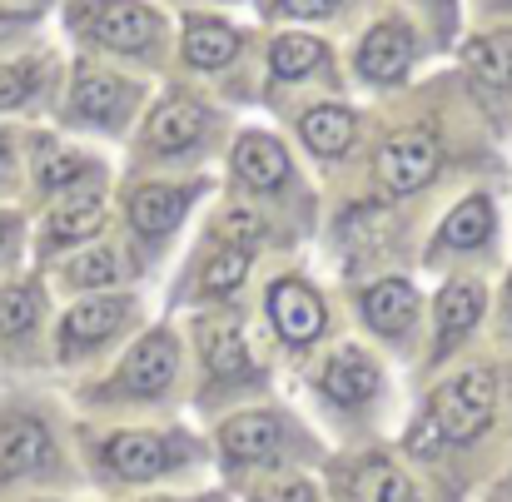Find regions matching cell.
I'll use <instances>...</instances> for the list:
<instances>
[{
	"instance_id": "cell-2",
	"label": "cell",
	"mask_w": 512,
	"mask_h": 502,
	"mask_svg": "<svg viewBox=\"0 0 512 502\" xmlns=\"http://www.w3.org/2000/svg\"><path fill=\"white\" fill-rule=\"evenodd\" d=\"M194 458V443L170 428H120L100 438V463L110 478L120 483H145V478H165L179 473Z\"/></svg>"
},
{
	"instance_id": "cell-22",
	"label": "cell",
	"mask_w": 512,
	"mask_h": 502,
	"mask_svg": "<svg viewBox=\"0 0 512 502\" xmlns=\"http://www.w3.org/2000/svg\"><path fill=\"white\" fill-rule=\"evenodd\" d=\"M194 338H199V353H204V363H209V373H214L219 383H239V378L254 373L249 343H244V334H239L229 319H199V324H194Z\"/></svg>"
},
{
	"instance_id": "cell-34",
	"label": "cell",
	"mask_w": 512,
	"mask_h": 502,
	"mask_svg": "<svg viewBox=\"0 0 512 502\" xmlns=\"http://www.w3.org/2000/svg\"><path fill=\"white\" fill-rule=\"evenodd\" d=\"M15 184V140L0 130V189H10Z\"/></svg>"
},
{
	"instance_id": "cell-29",
	"label": "cell",
	"mask_w": 512,
	"mask_h": 502,
	"mask_svg": "<svg viewBox=\"0 0 512 502\" xmlns=\"http://www.w3.org/2000/svg\"><path fill=\"white\" fill-rule=\"evenodd\" d=\"M324 65V45L314 35H279L274 50H269V70L274 80H304Z\"/></svg>"
},
{
	"instance_id": "cell-1",
	"label": "cell",
	"mask_w": 512,
	"mask_h": 502,
	"mask_svg": "<svg viewBox=\"0 0 512 502\" xmlns=\"http://www.w3.org/2000/svg\"><path fill=\"white\" fill-rule=\"evenodd\" d=\"M60 473V438L30 403H0V493L45 483Z\"/></svg>"
},
{
	"instance_id": "cell-28",
	"label": "cell",
	"mask_w": 512,
	"mask_h": 502,
	"mask_svg": "<svg viewBox=\"0 0 512 502\" xmlns=\"http://www.w3.org/2000/svg\"><path fill=\"white\" fill-rule=\"evenodd\" d=\"M463 60H468V70H473L488 90H512V30L468 40V45H463Z\"/></svg>"
},
{
	"instance_id": "cell-36",
	"label": "cell",
	"mask_w": 512,
	"mask_h": 502,
	"mask_svg": "<svg viewBox=\"0 0 512 502\" xmlns=\"http://www.w3.org/2000/svg\"><path fill=\"white\" fill-rule=\"evenodd\" d=\"M503 334H512V279H508V289H503Z\"/></svg>"
},
{
	"instance_id": "cell-12",
	"label": "cell",
	"mask_w": 512,
	"mask_h": 502,
	"mask_svg": "<svg viewBox=\"0 0 512 502\" xmlns=\"http://www.w3.org/2000/svg\"><path fill=\"white\" fill-rule=\"evenodd\" d=\"M483 309H488V289H483L478 279H453V284H443V294H438V304H433V358L453 353L463 338L473 334L478 319H483Z\"/></svg>"
},
{
	"instance_id": "cell-17",
	"label": "cell",
	"mask_w": 512,
	"mask_h": 502,
	"mask_svg": "<svg viewBox=\"0 0 512 502\" xmlns=\"http://www.w3.org/2000/svg\"><path fill=\"white\" fill-rule=\"evenodd\" d=\"M234 174H239V184H249L254 194H279V189L294 179V165H289V150H284L274 135L249 130V135H239V145H234Z\"/></svg>"
},
{
	"instance_id": "cell-14",
	"label": "cell",
	"mask_w": 512,
	"mask_h": 502,
	"mask_svg": "<svg viewBox=\"0 0 512 502\" xmlns=\"http://www.w3.org/2000/svg\"><path fill=\"white\" fill-rule=\"evenodd\" d=\"M358 309H363L373 334L398 343V338L413 334V324H418V289L408 279H378V284H368L358 294Z\"/></svg>"
},
{
	"instance_id": "cell-7",
	"label": "cell",
	"mask_w": 512,
	"mask_h": 502,
	"mask_svg": "<svg viewBox=\"0 0 512 502\" xmlns=\"http://www.w3.org/2000/svg\"><path fill=\"white\" fill-rule=\"evenodd\" d=\"M110 224V204L105 194L85 189V194H65L50 204V214L40 219L35 229V254L40 259H55V254H70V249H85L100 239V229Z\"/></svg>"
},
{
	"instance_id": "cell-20",
	"label": "cell",
	"mask_w": 512,
	"mask_h": 502,
	"mask_svg": "<svg viewBox=\"0 0 512 502\" xmlns=\"http://www.w3.org/2000/svg\"><path fill=\"white\" fill-rule=\"evenodd\" d=\"M45 324V294L30 279H0V348L20 353Z\"/></svg>"
},
{
	"instance_id": "cell-3",
	"label": "cell",
	"mask_w": 512,
	"mask_h": 502,
	"mask_svg": "<svg viewBox=\"0 0 512 502\" xmlns=\"http://www.w3.org/2000/svg\"><path fill=\"white\" fill-rule=\"evenodd\" d=\"M493 408H498L493 373L488 368H463L448 383H438V393L428 398L423 418L438 428L443 443H468V438H478L493 423Z\"/></svg>"
},
{
	"instance_id": "cell-13",
	"label": "cell",
	"mask_w": 512,
	"mask_h": 502,
	"mask_svg": "<svg viewBox=\"0 0 512 502\" xmlns=\"http://www.w3.org/2000/svg\"><path fill=\"white\" fill-rule=\"evenodd\" d=\"M199 199V184H165V179H150L130 194V224L145 234V239H170L179 229V219L189 214V204Z\"/></svg>"
},
{
	"instance_id": "cell-30",
	"label": "cell",
	"mask_w": 512,
	"mask_h": 502,
	"mask_svg": "<svg viewBox=\"0 0 512 502\" xmlns=\"http://www.w3.org/2000/svg\"><path fill=\"white\" fill-rule=\"evenodd\" d=\"M244 274H249V249L219 244V249L204 259V269H199V294H204V299H224V294H234V289L244 284Z\"/></svg>"
},
{
	"instance_id": "cell-5",
	"label": "cell",
	"mask_w": 512,
	"mask_h": 502,
	"mask_svg": "<svg viewBox=\"0 0 512 502\" xmlns=\"http://www.w3.org/2000/svg\"><path fill=\"white\" fill-rule=\"evenodd\" d=\"M179 373V343H174L170 329H155L145 334L130 353L125 363L105 378L100 398H115V403H145V398H165Z\"/></svg>"
},
{
	"instance_id": "cell-9",
	"label": "cell",
	"mask_w": 512,
	"mask_h": 502,
	"mask_svg": "<svg viewBox=\"0 0 512 502\" xmlns=\"http://www.w3.org/2000/svg\"><path fill=\"white\" fill-rule=\"evenodd\" d=\"M284 448H289V418H279L269 408L234 413L219 428V453L229 468H269L284 458Z\"/></svg>"
},
{
	"instance_id": "cell-33",
	"label": "cell",
	"mask_w": 512,
	"mask_h": 502,
	"mask_svg": "<svg viewBox=\"0 0 512 502\" xmlns=\"http://www.w3.org/2000/svg\"><path fill=\"white\" fill-rule=\"evenodd\" d=\"M15 244H20V219L10 209H0V264L15 254Z\"/></svg>"
},
{
	"instance_id": "cell-24",
	"label": "cell",
	"mask_w": 512,
	"mask_h": 502,
	"mask_svg": "<svg viewBox=\"0 0 512 502\" xmlns=\"http://www.w3.org/2000/svg\"><path fill=\"white\" fill-rule=\"evenodd\" d=\"M493 224H498L493 199H488V194H468V199L453 204L448 219L438 224L433 249H483V244L493 239Z\"/></svg>"
},
{
	"instance_id": "cell-35",
	"label": "cell",
	"mask_w": 512,
	"mask_h": 502,
	"mask_svg": "<svg viewBox=\"0 0 512 502\" xmlns=\"http://www.w3.org/2000/svg\"><path fill=\"white\" fill-rule=\"evenodd\" d=\"M20 20H25L20 10H5V5H0V35H10V30H15Z\"/></svg>"
},
{
	"instance_id": "cell-27",
	"label": "cell",
	"mask_w": 512,
	"mask_h": 502,
	"mask_svg": "<svg viewBox=\"0 0 512 502\" xmlns=\"http://www.w3.org/2000/svg\"><path fill=\"white\" fill-rule=\"evenodd\" d=\"M353 115L343 110V105H314L304 120H299V135H304V145L314 150V155H324V160H334L343 155L348 145H353Z\"/></svg>"
},
{
	"instance_id": "cell-37",
	"label": "cell",
	"mask_w": 512,
	"mask_h": 502,
	"mask_svg": "<svg viewBox=\"0 0 512 502\" xmlns=\"http://www.w3.org/2000/svg\"><path fill=\"white\" fill-rule=\"evenodd\" d=\"M145 502H209V498H145Z\"/></svg>"
},
{
	"instance_id": "cell-11",
	"label": "cell",
	"mask_w": 512,
	"mask_h": 502,
	"mask_svg": "<svg viewBox=\"0 0 512 502\" xmlns=\"http://www.w3.org/2000/svg\"><path fill=\"white\" fill-rule=\"evenodd\" d=\"M264 309H269V319H274V334L284 338V343H294V348L314 343V338L324 334V324H329L319 289H309L299 274L274 279L269 294H264Z\"/></svg>"
},
{
	"instance_id": "cell-25",
	"label": "cell",
	"mask_w": 512,
	"mask_h": 502,
	"mask_svg": "<svg viewBox=\"0 0 512 502\" xmlns=\"http://www.w3.org/2000/svg\"><path fill=\"white\" fill-rule=\"evenodd\" d=\"M239 55V30L224 20H189L184 30V60L194 70H224Z\"/></svg>"
},
{
	"instance_id": "cell-31",
	"label": "cell",
	"mask_w": 512,
	"mask_h": 502,
	"mask_svg": "<svg viewBox=\"0 0 512 502\" xmlns=\"http://www.w3.org/2000/svg\"><path fill=\"white\" fill-rule=\"evenodd\" d=\"M249 502H319V488L304 473H269L249 488Z\"/></svg>"
},
{
	"instance_id": "cell-6",
	"label": "cell",
	"mask_w": 512,
	"mask_h": 502,
	"mask_svg": "<svg viewBox=\"0 0 512 502\" xmlns=\"http://www.w3.org/2000/svg\"><path fill=\"white\" fill-rule=\"evenodd\" d=\"M135 314V299L130 294H90V299H75L60 324H55V353L70 363V358H85L95 348H105L110 338L120 334Z\"/></svg>"
},
{
	"instance_id": "cell-10",
	"label": "cell",
	"mask_w": 512,
	"mask_h": 502,
	"mask_svg": "<svg viewBox=\"0 0 512 502\" xmlns=\"http://www.w3.org/2000/svg\"><path fill=\"white\" fill-rule=\"evenodd\" d=\"M135 100H140V90H135L125 75L80 65V70H75V85H70V120L95 125V130H115V125L130 115Z\"/></svg>"
},
{
	"instance_id": "cell-26",
	"label": "cell",
	"mask_w": 512,
	"mask_h": 502,
	"mask_svg": "<svg viewBox=\"0 0 512 502\" xmlns=\"http://www.w3.org/2000/svg\"><path fill=\"white\" fill-rule=\"evenodd\" d=\"M50 85V65L45 55H15V60H0V115L10 110H25L45 95Z\"/></svg>"
},
{
	"instance_id": "cell-32",
	"label": "cell",
	"mask_w": 512,
	"mask_h": 502,
	"mask_svg": "<svg viewBox=\"0 0 512 502\" xmlns=\"http://www.w3.org/2000/svg\"><path fill=\"white\" fill-rule=\"evenodd\" d=\"M339 0H279V10L284 15H299V20H319V15H329Z\"/></svg>"
},
{
	"instance_id": "cell-38",
	"label": "cell",
	"mask_w": 512,
	"mask_h": 502,
	"mask_svg": "<svg viewBox=\"0 0 512 502\" xmlns=\"http://www.w3.org/2000/svg\"><path fill=\"white\" fill-rule=\"evenodd\" d=\"M20 502H60V498H20Z\"/></svg>"
},
{
	"instance_id": "cell-21",
	"label": "cell",
	"mask_w": 512,
	"mask_h": 502,
	"mask_svg": "<svg viewBox=\"0 0 512 502\" xmlns=\"http://www.w3.org/2000/svg\"><path fill=\"white\" fill-rule=\"evenodd\" d=\"M413 65V30L403 20H383L363 35L358 45V70L368 80H403V70Z\"/></svg>"
},
{
	"instance_id": "cell-15",
	"label": "cell",
	"mask_w": 512,
	"mask_h": 502,
	"mask_svg": "<svg viewBox=\"0 0 512 502\" xmlns=\"http://www.w3.org/2000/svg\"><path fill=\"white\" fill-rule=\"evenodd\" d=\"M100 174V165L80 150H65L55 140H35V155H30V179L40 194L50 199H65V194H85L90 179Z\"/></svg>"
},
{
	"instance_id": "cell-16",
	"label": "cell",
	"mask_w": 512,
	"mask_h": 502,
	"mask_svg": "<svg viewBox=\"0 0 512 502\" xmlns=\"http://www.w3.org/2000/svg\"><path fill=\"white\" fill-rule=\"evenodd\" d=\"M204 135H209V110H204L199 100L174 95V100H165V105L150 115V125H145V150H155V155H184V150H194Z\"/></svg>"
},
{
	"instance_id": "cell-23",
	"label": "cell",
	"mask_w": 512,
	"mask_h": 502,
	"mask_svg": "<svg viewBox=\"0 0 512 502\" xmlns=\"http://www.w3.org/2000/svg\"><path fill=\"white\" fill-rule=\"evenodd\" d=\"M120 279H125V254L115 244L70 249L65 264H60V284L75 289V294H100V289H115Z\"/></svg>"
},
{
	"instance_id": "cell-8",
	"label": "cell",
	"mask_w": 512,
	"mask_h": 502,
	"mask_svg": "<svg viewBox=\"0 0 512 502\" xmlns=\"http://www.w3.org/2000/svg\"><path fill=\"white\" fill-rule=\"evenodd\" d=\"M319 393L343 413H363L383 393V368H378V358L363 343H339L319 363Z\"/></svg>"
},
{
	"instance_id": "cell-4",
	"label": "cell",
	"mask_w": 512,
	"mask_h": 502,
	"mask_svg": "<svg viewBox=\"0 0 512 502\" xmlns=\"http://www.w3.org/2000/svg\"><path fill=\"white\" fill-rule=\"evenodd\" d=\"M70 20H75V30L85 40H95L105 50H120V55H140L160 35V15L150 5H140V0H75Z\"/></svg>"
},
{
	"instance_id": "cell-18",
	"label": "cell",
	"mask_w": 512,
	"mask_h": 502,
	"mask_svg": "<svg viewBox=\"0 0 512 502\" xmlns=\"http://www.w3.org/2000/svg\"><path fill=\"white\" fill-rule=\"evenodd\" d=\"M433 169H438V145H433L428 135H398V140H388L383 155H378V179H383L388 194H413V189H423V184L433 179Z\"/></svg>"
},
{
	"instance_id": "cell-19",
	"label": "cell",
	"mask_w": 512,
	"mask_h": 502,
	"mask_svg": "<svg viewBox=\"0 0 512 502\" xmlns=\"http://www.w3.org/2000/svg\"><path fill=\"white\" fill-rule=\"evenodd\" d=\"M343 493H348V502H418L413 478L383 453L353 458L343 468Z\"/></svg>"
}]
</instances>
